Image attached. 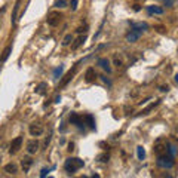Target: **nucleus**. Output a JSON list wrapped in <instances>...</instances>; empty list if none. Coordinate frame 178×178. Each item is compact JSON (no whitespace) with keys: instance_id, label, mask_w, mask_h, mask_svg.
I'll return each mask as SVG.
<instances>
[{"instance_id":"obj_34","label":"nucleus","mask_w":178,"mask_h":178,"mask_svg":"<svg viewBox=\"0 0 178 178\" xmlns=\"http://www.w3.org/2000/svg\"><path fill=\"white\" fill-rule=\"evenodd\" d=\"M168 86H160V91H163V92H168Z\"/></svg>"},{"instance_id":"obj_31","label":"nucleus","mask_w":178,"mask_h":178,"mask_svg":"<svg viewBox=\"0 0 178 178\" xmlns=\"http://www.w3.org/2000/svg\"><path fill=\"white\" fill-rule=\"evenodd\" d=\"M48 172H49V169H46V168H45V169H42L40 177H42V178H45V177H46V174H48Z\"/></svg>"},{"instance_id":"obj_22","label":"nucleus","mask_w":178,"mask_h":178,"mask_svg":"<svg viewBox=\"0 0 178 178\" xmlns=\"http://www.w3.org/2000/svg\"><path fill=\"white\" fill-rule=\"evenodd\" d=\"M159 104V101H156V103H151L150 105H149V107H147V109H144L143 111H141V113H140V114H147V113H149V111H150L151 109H154V107H156V105H158Z\"/></svg>"},{"instance_id":"obj_9","label":"nucleus","mask_w":178,"mask_h":178,"mask_svg":"<svg viewBox=\"0 0 178 178\" xmlns=\"http://www.w3.org/2000/svg\"><path fill=\"white\" fill-rule=\"evenodd\" d=\"M76 70H77V65H74V67H73V70H70L69 73L65 74V77H64V79H62V80H61V83H60L61 86H65V85H67V83H69L70 80H71V79L74 77V74H76Z\"/></svg>"},{"instance_id":"obj_17","label":"nucleus","mask_w":178,"mask_h":178,"mask_svg":"<svg viewBox=\"0 0 178 178\" xmlns=\"http://www.w3.org/2000/svg\"><path fill=\"white\" fill-rule=\"evenodd\" d=\"M11 52H12V45H9V46H6V49L3 51V54H2V56H0V61L5 62L9 58V55H11Z\"/></svg>"},{"instance_id":"obj_30","label":"nucleus","mask_w":178,"mask_h":178,"mask_svg":"<svg viewBox=\"0 0 178 178\" xmlns=\"http://www.w3.org/2000/svg\"><path fill=\"white\" fill-rule=\"evenodd\" d=\"M114 64H116V67L117 69H119V67H122V61H120V60H119V58H114Z\"/></svg>"},{"instance_id":"obj_15","label":"nucleus","mask_w":178,"mask_h":178,"mask_svg":"<svg viewBox=\"0 0 178 178\" xmlns=\"http://www.w3.org/2000/svg\"><path fill=\"white\" fill-rule=\"evenodd\" d=\"M21 165H22L24 172H28L30 171V168H31V165H33V159L31 158H24L22 159V162H21Z\"/></svg>"},{"instance_id":"obj_26","label":"nucleus","mask_w":178,"mask_h":178,"mask_svg":"<svg viewBox=\"0 0 178 178\" xmlns=\"http://www.w3.org/2000/svg\"><path fill=\"white\" fill-rule=\"evenodd\" d=\"M98 160H100V162H109V154H100V156H98Z\"/></svg>"},{"instance_id":"obj_10","label":"nucleus","mask_w":178,"mask_h":178,"mask_svg":"<svg viewBox=\"0 0 178 178\" xmlns=\"http://www.w3.org/2000/svg\"><path fill=\"white\" fill-rule=\"evenodd\" d=\"M95 79H96L95 70L92 69V67L86 70V73H85V80H86L88 83H92V82H95Z\"/></svg>"},{"instance_id":"obj_2","label":"nucleus","mask_w":178,"mask_h":178,"mask_svg":"<svg viewBox=\"0 0 178 178\" xmlns=\"http://www.w3.org/2000/svg\"><path fill=\"white\" fill-rule=\"evenodd\" d=\"M168 143L165 141V140H158L156 141V144H154V153L158 154V158L159 156H165V154H168Z\"/></svg>"},{"instance_id":"obj_14","label":"nucleus","mask_w":178,"mask_h":178,"mask_svg":"<svg viewBox=\"0 0 178 178\" xmlns=\"http://www.w3.org/2000/svg\"><path fill=\"white\" fill-rule=\"evenodd\" d=\"M140 37H141V33H137V31H132V30H131L129 33L126 34V42L134 43V42H137Z\"/></svg>"},{"instance_id":"obj_38","label":"nucleus","mask_w":178,"mask_h":178,"mask_svg":"<svg viewBox=\"0 0 178 178\" xmlns=\"http://www.w3.org/2000/svg\"><path fill=\"white\" fill-rule=\"evenodd\" d=\"M49 178H54V177H49Z\"/></svg>"},{"instance_id":"obj_7","label":"nucleus","mask_w":178,"mask_h":178,"mask_svg":"<svg viewBox=\"0 0 178 178\" xmlns=\"http://www.w3.org/2000/svg\"><path fill=\"white\" fill-rule=\"evenodd\" d=\"M70 123L71 125H76V126H79V128H83V117H80L77 113H71V116H70Z\"/></svg>"},{"instance_id":"obj_16","label":"nucleus","mask_w":178,"mask_h":178,"mask_svg":"<svg viewBox=\"0 0 178 178\" xmlns=\"http://www.w3.org/2000/svg\"><path fill=\"white\" fill-rule=\"evenodd\" d=\"M85 40H86V36H85V34L80 36V37H79V39H77V40H76L73 45H71V49H74V51H76V49H79L83 45V43H85Z\"/></svg>"},{"instance_id":"obj_6","label":"nucleus","mask_w":178,"mask_h":178,"mask_svg":"<svg viewBox=\"0 0 178 178\" xmlns=\"http://www.w3.org/2000/svg\"><path fill=\"white\" fill-rule=\"evenodd\" d=\"M28 131H30V134H31L33 137H40L42 134H43V128H42V125H39V123H31L30 128H28Z\"/></svg>"},{"instance_id":"obj_11","label":"nucleus","mask_w":178,"mask_h":178,"mask_svg":"<svg viewBox=\"0 0 178 178\" xmlns=\"http://www.w3.org/2000/svg\"><path fill=\"white\" fill-rule=\"evenodd\" d=\"M147 28H149V25L145 22H135V24H132V31H137V33H141V34Z\"/></svg>"},{"instance_id":"obj_12","label":"nucleus","mask_w":178,"mask_h":178,"mask_svg":"<svg viewBox=\"0 0 178 178\" xmlns=\"http://www.w3.org/2000/svg\"><path fill=\"white\" fill-rule=\"evenodd\" d=\"M98 65L104 70V71H107V73H111V67H110V61L107 58H100L98 60Z\"/></svg>"},{"instance_id":"obj_4","label":"nucleus","mask_w":178,"mask_h":178,"mask_svg":"<svg viewBox=\"0 0 178 178\" xmlns=\"http://www.w3.org/2000/svg\"><path fill=\"white\" fill-rule=\"evenodd\" d=\"M62 20V14H60V12H51V14L48 15V24L51 25V27H56L60 22H61Z\"/></svg>"},{"instance_id":"obj_18","label":"nucleus","mask_w":178,"mask_h":178,"mask_svg":"<svg viewBox=\"0 0 178 178\" xmlns=\"http://www.w3.org/2000/svg\"><path fill=\"white\" fill-rule=\"evenodd\" d=\"M5 171H6L7 174H16V172H18V168H16L15 163H7L6 166H5Z\"/></svg>"},{"instance_id":"obj_3","label":"nucleus","mask_w":178,"mask_h":178,"mask_svg":"<svg viewBox=\"0 0 178 178\" xmlns=\"http://www.w3.org/2000/svg\"><path fill=\"white\" fill-rule=\"evenodd\" d=\"M158 166H160V168H172L174 166V158L172 156H169V154H165V156H159L158 158Z\"/></svg>"},{"instance_id":"obj_36","label":"nucleus","mask_w":178,"mask_h":178,"mask_svg":"<svg viewBox=\"0 0 178 178\" xmlns=\"http://www.w3.org/2000/svg\"><path fill=\"white\" fill-rule=\"evenodd\" d=\"M175 82L178 83V74H175Z\"/></svg>"},{"instance_id":"obj_21","label":"nucleus","mask_w":178,"mask_h":178,"mask_svg":"<svg viewBox=\"0 0 178 178\" xmlns=\"http://www.w3.org/2000/svg\"><path fill=\"white\" fill-rule=\"evenodd\" d=\"M48 88V83H40L37 88H36V92L37 94H45V89Z\"/></svg>"},{"instance_id":"obj_37","label":"nucleus","mask_w":178,"mask_h":178,"mask_svg":"<svg viewBox=\"0 0 178 178\" xmlns=\"http://www.w3.org/2000/svg\"><path fill=\"white\" fill-rule=\"evenodd\" d=\"M82 178H88V177H82Z\"/></svg>"},{"instance_id":"obj_25","label":"nucleus","mask_w":178,"mask_h":178,"mask_svg":"<svg viewBox=\"0 0 178 178\" xmlns=\"http://www.w3.org/2000/svg\"><path fill=\"white\" fill-rule=\"evenodd\" d=\"M61 73H62V67H61V65H60V67H56V69L54 70V77H55V79H56L58 76H61Z\"/></svg>"},{"instance_id":"obj_28","label":"nucleus","mask_w":178,"mask_h":178,"mask_svg":"<svg viewBox=\"0 0 178 178\" xmlns=\"http://www.w3.org/2000/svg\"><path fill=\"white\" fill-rule=\"evenodd\" d=\"M172 137L175 138V140H178V125L174 128V131H172Z\"/></svg>"},{"instance_id":"obj_33","label":"nucleus","mask_w":178,"mask_h":178,"mask_svg":"<svg viewBox=\"0 0 178 178\" xmlns=\"http://www.w3.org/2000/svg\"><path fill=\"white\" fill-rule=\"evenodd\" d=\"M165 2V5H166V6H171L172 3H174V0H163Z\"/></svg>"},{"instance_id":"obj_29","label":"nucleus","mask_w":178,"mask_h":178,"mask_svg":"<svg viewBox=\"0 0 178 178\" xmlns=\"http://www.w3.org/2000/svg\"><path fill=\"white\" fill-rule=\"evenodd\" d=\"M77 3H79V0H71V9H73V11L77 9Z\"/></svg>"},{"instance_id":"obj_1","label":"nucleus","mask_w":178,"mask_h":178,"mask_svg":"<svg viewBox=\"0 0 178 178\" xmlns=\"http://www.w3.org/2000/svg\"><path fill=\"white\" fill-rule=\"evenodd\" d=\"M83 160L79 158H69L65 160V163H64V168H65V171L70 172V174H73V172L79 171L80 168H83Z\"/></svg>"},{"instance_id":"obj_8","label":"nucleus","mask_w":178,"mask_h":178,"mask_svg":"<svg viewBox=\"0 0 178 178\" xmlns=\"http://www.w3.org/2000/svg\"><path fill=\"white\" fill-rule=\"evenodd\" d=\"M27 151L30 154H36L39 151V141L37 140H31L27 143Z\"/></svg>"},{"instance_id":"obj_32","label":"nucleus","mask_w":178,"mask_h":178,"mask_svg":"<svg viewBox=\"0 0 178 178\" xmlns=\"http://www.w3.org/2000/svg\"><path fill=\"white\" fill-rule=\"evenodd\" d=\"M101 79H103V82H104V83H107V85H111V82H110L109 79L105 77V76H101Z\"/></svg>"},{"instance_id":"obj_23","label":"nucleus","mask_w":178,"mask_h":178,"mask_svg":"<svg viewBox=\"0 0 178 178\" xmlns=\"http://www.w3.org/2000/svg\"><path fill=\"white\" fill-rule=\"evenodd\" d=\"M55 6L56 7H65L67 6V0H56V2H55Z\"/></svg>"},{"instance_id":"obj_20","label":"nucleus","mask_w":178,"mask_h":178,"mask_svg":"<svg viewBox=\"0 0 178 178\" xmlns=\"http://www.w3.org/2000/svg\"><path fill=\"white\" fill-rule=\"evenodd\" d=\"M137 156L140 160H143L144 158H145V151H144V149L140 145V147H137Z\"/></svg>"},{"instance_id":"obj_24","label":"nucleus","mask_w":178,"mask_h":178,"mask_svg":"<svg viewBox=\"0 0 178 178\" xmlns=\"http://www.w3.org/2000/svg\"><path fill=\"white\" fill-rule=\"evenodd\" d=\"M73 40V36L71 34H67L65 37H64V42H62V45L65 46V45H70V42Z\"/></svg>"},{"instance_id":"obj_13","label":"nucleus","mask_w":178,"mask_h":178,"mask_svg":"<svg viewBox=\"0 0 178 178\" xmlns=\"http://www.w3.org/2000/svg\"><path fill=\"white\" fill-rule=\"evenodd\" d=\"M147 12H149V15H162L163 14V7L151 5V6H147Z\"/></svg>"},{"instance_id":"obj_27","label":"nucleus","mask_w":178,"mask_h":178,"mask_svg":"<svg viewBox=\"0 0 178 178\" xmlns=\"http://www.w3.org/2000/svg\"><path fill=\"white\" fill-rule=\"evenodd\" d=\"M154 28L158 30L159 33H162V34H163V33H166V28H165L163 25H156V27H154Z\"/></svg>"},{"instance_id":"obj_35","label":"nucleus","mask_w":178,"mask_h":178,"mask_svg":"<svg viewBox=\"0 0 178 178\" xmlns=\"http://www.w3.org/2000/svg\"><path fill=\"white\" fill-rule=\"evenodd\" d=\"M92 178H100V175H98V174H95V175H94Z\"/></svg>"},{"instance_id":"obj_5","label":"nucleus","mask_w":178,"mask_h":178,"mask_svg":"<svg viewBox=\"0 0 178 178\" xmlns=\"http://www.w3.org/2000/svg\"><path fill=\"white\" fill-rule=\"evenodd\" d=\"M21 144H22V137H16L15 140H12V143H11V154H15V153H18V150L21 149Z\"/></svg>"},{"instance_id":"obj_19","label":"nucleus","mask_w":178,"mask_h":178,"mask_svg":"<svg viewBox=\"0 0 178 178\" xmlns=\"http://www.w3.org/2000/svg\"><path fill=\"white\" fill-rule=\"evenodd\" d=\"M83 120H86V123H88L92 129H95V120H94V117L91 116V114H86V116L83 117Z\"/></svg>"}]
</instances>
